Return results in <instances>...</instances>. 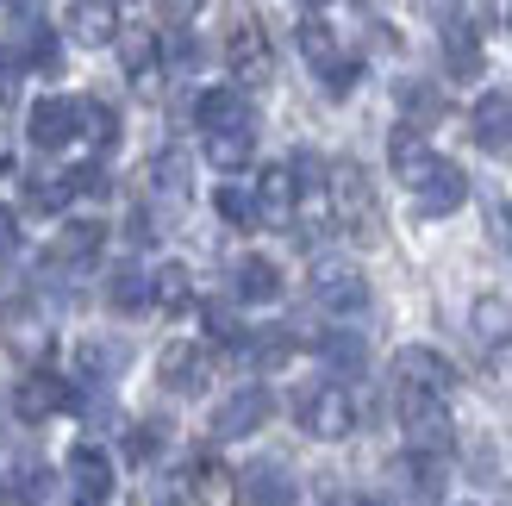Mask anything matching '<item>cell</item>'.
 I'll return each mask as SVG.
<instances>
[{
	"label": "cell",
	"instance_id": "obj_1",
	"mask_svg": "<svg viewBox=\"0 0 512 506\" xmlns=\"http://www.w3.org/2000/svg\"><path fill=\"white\" fill-rule=\"evenodd\" d=\"M331 207H338V225L356 244H381V200L363 163H338L331 169Z\"/></svg>",
	"mask_w": 512,
	"mask_h": 506
},
{
	"label": "cell",
	"instance_id": "obj_2",
	"mask_svg": "<svg viewBox=\"0 0 512 506\" xmlns=\"http://www.w3.org/2000/svg\"><path fill=\"white\" fill-rule=\"evenodd\" d=\"M294 419H300V432L306 438H319V444H338L356 432V400L344 382H313V388H300L294 394Z\"/></svg>",
	"mask_w": 512,
	"mask_h": 506
},
{
	"label": "cell",
	"instance_id": "obj_3",
	"mask_svg": "<svg viewBox=\"0 0 512 506\" xmlns=\"http://www.w3.org/2000/svg\"><path fill=\"white\" fill-rule=\"evenodd\" d=\"M394 407H400V425H406V444H413L419 457H444V450H450V413H444V400L400 388Z\"/></svg>",
	"mask_w": 512,
	"mask_h": 506
},
{
	"label": "cell",
	"instance_id": "obj_4",
	"mask_svg": "<svg viewBox=\"0 0 512 506\" xmlns=\"http://www.w3.org/2000/svg\"><path fill=\"white\" fill-rule=\"evenodd\" d=\"M394 382L413 388V394L444 400L456 388V363L444 357V350H431V344H406V350H394Z\"/></svg>",
	"mask_w": 512,
	"mask_h": 506
},
{
	"label": "cell",
	"instance_id": "obj_5",
	"mask_svg": "<svg viewBox=\"0 0 512 506\" xmlns=\"http://www.w3.org/2000/svg\"><path fill=\"white\" fill-rule=\"evenodd\" d=\"M313 300L325 313H363L369 307V275L356 263H344V257H325L313 269Z\"/></svg>",
	"mask_w": 512,
	"mask_h": 506
},
{
	"label": "cell",
	"instance_id": "obj_6",
	"mask_svg": "<svg viewBox=\"0 0 512 506\" xmlns=\"http://www.w3.org/2000/svg\"><path fill=\"white\" fill-rule=\"evenodd\" d=\"M63 407H75V388L63 382V375H50V369H32V375L19 382V394H13V413H19L25 425L57 419Z\"/></svg>",
	"mask_w": 512,
	"mask_h": 506
},
{
	"label": "cell",
	"instance_id": "obj_7",
	"mask_svg": "<svg viewBox=\"0 0 512 506\" xmlns=\"http://www.w3.org/2000/svg\"><path fill=\"white\" fill-rule=\"evenodd\" d=\"M275 413V400H269V388L263 382H244V388H232L219 400V413H213V432L219 438H250L256 425H263Z\"/></svg>",
	"mask_w": 512,
	"mask_h": 506
},
{
	"label": "cell",
	"instance_id": "obj_8",
	"mask_svg": "<svg viewBox=\"0 0 512 506\" xmlns=\"http://www.w3.org/2000/svg\"><path fill=\"white\" fill-rule=\"evenodd\" d=\"M469 138L488 150L494 163H512V94H481V100H475Z\"/></svg>",
	"mask_w": 512,
	"mask_h": 506
},
{
	"label": "cell",
	"instance_id": "obj_9",
	"mask_svg": "<svg viewBox=\"0 0 512 506\" xmlns=\"http://www.w3.org/2000/svg\"><path fill=\"white\" fill-rule=\"evenodd\" d=\"M63 469H69V488H75V500H82V506H100V500L113 494V457L100 444H75Z\"/></svg>",
	"mask_w": 512,
	"mask_h": 506
},
{
	"label": "cell",
	"instance_id": "obj_10",
	"mask_svg": "<svg viewBox=\"0 0 512 506\" xmlns=\"http://www.w3.org/2000/svg\"><path fill=\"white\" fill-rule=\"evenodd\" d=\"M413 194H419V213H425V219H444V213H456V207L469 200V175L456 169L450 157H438V163L425 169V182H419Z\"/></svg>",
	"mask_w": 512,
	"mask_h": 506
},
{
	"label": "cell",
	"instance_id": "obj_11",
	"mask_svg": "<svg viewBox=\"0 0 512 506\" xmlns=\"http://www.w3.org/2000/svg\"><path fill=\"white\" fill-rule=\"evenodd\" d=\"M25 132H32L38 150H63L75 138V100L69 94H38L32 113H25Z\"/></svg>",
	"mask_w": 512,
	"mask_h": 506
},
{
	"label": "cell",
	"instance_id": "obj_12",
	"mask_svg": "<svg viewBox=\"0 0 512 506\" xmlns=\"http://www.w3.org/2000/svg\"><path fill=\"white\" fill-rule=\"evenodd\" d=\"M157 375H163L169 394H200V388L213 382V357L200 344H169L163 357H157Z\"/></svg>",
	"mask_w": 512,
	"mask_h": 506
},
{
	"label": "cell",
	"instance_id": "obj_13",
	"mask_svg": "<svg viewBox=\"0 0 512 506\" xmlns=\"http://www.w3.org/2000/svg\"><path fill=\"white\" fill-rule=\"evenodd\" d=\"M100 244H107V225H100V219H69L57 232V244H50L44 269H82V263L100 257Z\"/></svg>",
	"mask_w": 512,
	"mask_h": 506
},
{
	"label": "cell",
	"instance_id": "obj_14",
	"mask_svg": "<svg viewBox=\"0 0 512 506\" xmlns=\"http://www.w3.org/2000/svg\"><path fill=\"white\" fill-rule=\"evenodd\" d=\"M225 63H232V75L238 82H269V38H263V25L256 19H244L232 38H225Z\"/></svg>",
	"mask_w": 512,
	"mask_h": 506
},
{
	"label": "cell",
	"instance_id": "obj_15",
	"mask_svg": "<svg viewBox=\"0 0 512 506\" xmlns=\"http://www.w3.org/2000/svg\"><path fill=\"white\" fill-rule=\"evenodd\" d=\"M194 125L207 138H219V132H244L250 125V107H244V94L238 88H207L194 100Z\"/></svg>",
	"mask_w": 512,
	"mask_h": 506
},
{
	"label": "cell",
	"instance_id": "obj_16",
	"mask_svg": "<svg viewBox=\"0 0 512 506\" xmlns=\"http://www.w3.org/2000/svg\"><path fill=\"white\" fill-rule=\"evenodd\" d=\"M188 494H194V506H238V475L225 469L219 457H200L194 469H188Z\"/></svg>",
	"mask_w": 512,
	"mask_h": 506
},
{
	"label": "cell",
	"instance_id": "obj_17",
	"mask_svg": "<svg viewBox=\"0 0 512 506\" xmlns=\"http://www.w3.org/2000/svg\"><path fill=\"white\" fill-rule=\"evenodd\" d=\"M444 19V57H450V75H481V44H475V32H469V19L475 13H456V7H444L438 13Z\"/></svg>",
	"mask_w": 512,
	"mask_h": 506
},
{
	"label": "cell",
	"instance_id": "obj_18",
	"mask_svg": "<svg viewBox=\"0 0 512 506\" xmlns=\"http://www.w3.org/2000/svg\"><path fill=\"white\" fill-rule=\"evenodd\" d=\"M388 163H394V175H400L406 188H419V182H425V169L438 163V157H431L425 132H413V125H394V138H388Z\"/></svg>",
	"mask_w": 512,
	"mask_h": 506
},
{
	"label": "cell",
	"instance_id": "obj_19",
	"mask_svg": "<svg viewBox=\"0 0 512 506\" xmlns=\"http://www.w3.org/2000/svg\"><path fill=\"white\" fill-rule=\"evenodd\" d=\"M238 488H244L250 506H300V488H294V475L281 469V463H256Z\"/></svg>",
	"mask_w": 512,
	"mask_h": 506
},
{
	"label": "cell",
	"instance_id": "obj_20",
	"mask_svg": "<svg viewBox=\"0 0 512 506\" xmlns=\"http://www.w3.org/2000/svg\"><path fill=\"white\" fill-rule=\"evenodd\" d=\"M232 294L250 300V307H269V300H281V269L269 257H238L232 269Z\"/></svg>",
	"mask_w": 512,
	"mask_h": 506
},
{
	"label": "cell",
	"instance_id": "obj_21",
	"mask_svg": "<svg viewBox=\"0 0 512 506\" xmlns=\"http://www.w3.org/2000/svg\"><path fill=\"white\" fill-rule=\"evenodd\" d=\"M0 325H7V350H13V357H44V350H50L44 319L25 307V300H7V319H0Z\"/></svg>",
	"mask_w": 512,
	"mask_h": 506
},
{
	"label": "cell",
	"instance_id": "obj_22",
	"mask_svg": "<svg viewBox=\"0 0 512 506\" xmlns=\"http://www.w3.org/2000/svg\"><path fill=\"white\" fill-rule=\"evenodd\" d=\"M294 38H300V57L313 63L319 75L338 63V32H331V19H325V13L306 7V13H300V25H294Z\"/></svg>",
	"mask_w": 512,
	"mask_h": 506
},
{
	"label": "cell",
	"instance_id": "obj_23",
	"mask_svg": "<svg viewBox=\"0 0 512 506\" xmlns=\"http://www.w3.org/2000/svg\"><path fill=\"white\" fill-rule=\"evenodd\" d=\"M294 200H300L294 175H288V169H263V182H256V219L288 225V219H294Z\"/></svg>",
	"mask_w": 512,
	"mask_h": 506
},
{
	"label": "cell",
	"instance_id": "obj_24",
	"mask_svg": "<svg viewBox=\"0 0 512 506\" xmlns=\"http://www.w3.org/2000/svg\"><path fill=\"white\" fill-rule=\"evenodd\" d=\"M69 32L82 44H113L119 38V7L113 0H82V7H69Z\"/></svg>",
	"mask_w": 512,
	"mask_h": 506
},
{
	"label": "cell",
	"instance_id": "obj_25",
	"mask_svg": "<svg viewBox=\"0 0 512 506\" xmlns=\"http://www.w3.org/2000/svg\"><path fill=\"white\" fill-rule=\"evenodd\" d=\"M119 63H125V75H132V82H150V75H157V63H163L157 32H144V25H125V32H119Z\"/></svg>",
	"mask_w": 512,
	"mask_h": 506
},
{
	"label": "cell",
	"instance_id": "obj_26",
	"mask_svg": "<svg viewBox=\"0 0 512 506\" xmlns=\"http://www.w3.org/2000/svg\"><path fill=\"white\" fill-rule=\"evenodd\" d=\"M238 350H244L256 369H281V363L294 357V332H288V325H256V332H244Z\"/></svg>",
	"mask_w": 512,
	"mask_h": 506
},
{
	"label": "cell",
	"instance_id": "obj_27",
	"mask_svg": "<svg viewBox=\"0 0 512 506\" xmlns=\"http://www.w3.org/2000/svg\"><path fill=\"white\" fill-rule=\"evenodd\" d=\"M469 325L481 344H512V300L506 294H481L469 307Z\"/></svg>",
	"mask_w": 512,
	"mask_h": 506
},
{
	"label": "cell",
	"instance_id": "obj_28",
	"mask_svg": "<svg viewBox=\"0 0 512 506\" xmlns=\"http://www.w3.org/2000/svg\"><path fill=\"white\" fill-rule=\"evenodd\" d=\"M107 300H113L119 313H144V307H150V275L132 269V263L113 269V275H107Z\"/></svg>",
	"mask_w": 512,
	"mask_h": 506
},
{
	"label": "cell",
	"instance_id": "obj_29",
	"mask_svg": "<svg viewBox=\"0 0 512 506\" xmlns=\"http://www.w3.org/2000/svg\"><path fill=\"white\" fill-rule=\"evenodd\" d=\"M400 107H406V125L425 132L431 119H444V94L431 88V82H400Z\"/></svg>",
	"mask_w": 512,
	"mask_h": 506
},
{
	"label": "cell",
	"instance_id": "obj_30",
	"mask_svg": "<svg viewBox=\"0 0 512 506\" xmlns=\"http://www.w3.org/2000/svg\"><path fill=\"white\" fill-rule=\"evenodd\" d=\"M125 357H132V350H125V344H100V338L75 344V369H82L88 382H107V375H113V369H119Z\"/></svg>",
	"mask_w": 512,
	"mask_h": 506
},
{
	"label": "cell",
	"instance_id": "obj_31",
	"mask_svg": "<svg viewBox=\"0 0 512 506\" xmlns=\"http://www.w3.org/2000/svg\"><path fill=\"white\" fill-rule=\"evenodd\" d=\"M319 357H325L331 369L356 375V369L369 363V350H363V332H325V338H319Z\"/></svg>",
	"mask_w": 512,
	"mask_h": 506
},
{
	"label": "cell",
	"instance_id": "obj_32",
	"mask_svg": "<svg viewBox=\"0 0 512 506\" xmlns=\"http://www.w3.org/2000/svg\"><path fill=\"white\" fill-rule=\"evenodd\" d=\"M207 157H213V169H244V163L256 157V132L244 125V132H219V138H207Z\"/></svg>",
	"mask_w": 512,
	"mask_h": 506
},
{
	"label": "cell",
	"instance_id": "obj_33",
	"mask_svg": "<svg viewBox=\"0 0 512 506\" xmlns=\"http://www.w3.org/2000/svg\"><path fill=\"white\" fill-rule=\"evenodd\" d=\"M188 294H194V288H188V269H182V263H163L157 275H150V300H157V307L182 313V307H188Z\"/></svg>",
	"mask_w": 512,
	"mask_h": 506
},
{
	"label": "cell",
	"instance_id": "obj_34",
	"mask_svg": "<svg viewBox=\"0 0 512 506\" xmlns=\"http://www.w3.org/2000/svg\"><path fill=\"white\" fill-rule=\"evenodd\" d=\"M150 175H157V194L163 200H175V207L188 200V157H182V150H163V157L150 163Z\"/></svg>",
	"mask_w": 512,
	"mask_h": 506
},
{
	"label": "cell",
	"instance_id": "obj_35",
	"mask_svg": "<svg viewBox=\"0 0 512 506\" xmlns=\"http://www.w3.org/2000/svg\"><path fill=\"white\" fill-rule=\"evenodd\" d=\"M25 207L32 213H63L69 207V182L63 175H25Z\"/></svg>",
	"mask_w": 512,
	"mask_h": 506
},
{
	"label": "cell",
	"instance_id": "obj_36",
	"mask_svg": "<svg viewBox=\"0 0 512 506\" xmlns=\"http://www.w3.org/2000/svg\"><path fill=\"white\" fill-rule=\"evenodd\" d=\"M75 125H88V138L107 150L113 138H119V119H113V107L107 100H75Z\"/></svg>",
	"mask_w": 512,
	"mask_h": 506
},
{
	"label": "cell",
	"instance_id": "obj_37",
	"mask_svg": "<svg viewBox=\"0 0 512 506\" xmlns=\"http://www.w3.org/2000/svg\"><path fill=\"white\" fill-rule=\"evenodd\" d=\"M406 482H413L419 500H438L444 494V457H419L413 450V457H406Z\"/></svg>",
	"mask_w": 512,
	"mask_h": 506
},
{
	"label": "cell",
	"instance_id": "obj_38",
	"mask_svg": "<svg viewBox=\"0 0 512 506\" xmlns=\"http://www.w3.org/2000/svg\"><path fill=\"white\" fill-rule=\"evenodd\" d=\"M219 219H232L238 232H250V225H263V219H256V194L225 182V188H219Z\"/></svg>",
	"mask_w": 512,
	"mask_h": 506
},
{
	"label": "cell",
	"instance_id": "obj_39",
	"mask_svg": "<svg viewBox=\"0 0 512 506\" xmlns=\"http://www.w3.org/2000/svg\"><path fill=\"white\" fill-rule=\"evenodd\" d=\"M200 319H207V332H213V344H244V325H238V313L232 307H219V300H207V307H200Z\"/></svg>",
	"mask_w": 512,
	"mask_h": 506
},
{
	"label": "cell",
	"instance_id": "obj_40",
	"mask_svg": "<svg viewBox=\"0 0 512 506\" xmlns=\"http://www.w3.org/2000/svg\"><path fill=\"white\" fill-rule=\"evenodd\" d=\"M356 82H363V63H344V57H338V63L325 69V94H331V100H344Z\"/></svg>",
	"mask_w": 512,
	"mask_h": 506
},
{
	"label": "cell",
	"instance_id": "obj_41",
	"mask_svg": "<svg viewBox=\"0 0 512 506\" xmlns=\"http://www.w3.org/2000/svg\"><path fill=\"white\" fill-rule=\"evenodd\" d=\"M44 494H50V475H44V469L19 475V488H13V500H19V506H44Z\"/></svg>",
	"mask_w": 512,
	"mask_h": 506
},
{
	"label": "cell",
	"instance_id": "obj_42",
	"mask_svg": "<svg viewBox=\"0 0 512 506\" xmlns=\"http://www.w3.org/2000/svg\"><path fill=\"white\" fill-rule=\"evenodd\" d=\"M125 450H132L138 463H150V457L163 450V425H138V432H132V444H125Z\"/></svg>",
	"mask_w": 512,
	"mask_h": 506
},
{
	"label": "cell",
	"instance_id": "obj_43",
	"mask_svg": "<svg viewBox=\"0 0 512 506\" xmlns=\"http://www.w3.org/2000/svg\"><path fill=\"white\" fill-rule=\"evenodd\" d=\"M488 225H494V232H500V244L512 250V200H500V194L488 200Z\"/></svg>",
	"mask_w": 512,
	"mask_h": 506
},
{
	"label": "cell",
	"instance_id": "obj_44",
	"mask_svg": "<svg viewBox=\"0 0 512 506\" xmlns=\"http://www.w3.org/2000/svg\"><path fill=\"white\" fill-rule=\"evenodd\" d=\"M13 250H19V219H13L7 207H0V263H7Z\"/></svg>",
	"mask_w": 512,
	"mask_h": 506
},
{
	"label": "cell",
	"instance_id": "obj_45",
	"mask_svg": "<svg viewBox=\"0 0 512 506\" xmlns=\"http://www.w3.org/2000/svg\"><path fill=\"white\" fill-rule=\"evenodd\" d=\"M338 506H375V500H338Z\"/></svg>",
	"mask_w": 512,
	"mask_h": 506
}]
</instances>
